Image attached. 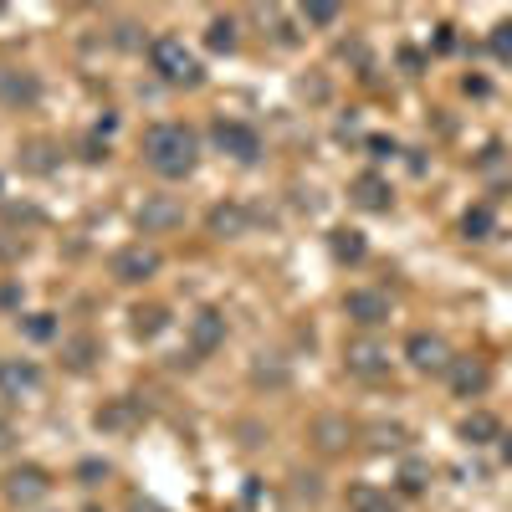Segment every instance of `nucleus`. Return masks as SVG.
Masks as SVG:
<instances>
[{"instance_id": "f257e3e1", "label": "nucleus", "mask_w": 512, "mask_h": 512, "mask_svg": "<svg viewBox=\"0 0 512 512\" xmlns=\"http://www.w3.org/2000/svg\"><path fill=\"white\" fill-rule=\"evenodd\" d=\"M144 154H149V164L159 169L164 180H185L195 169V134L185 123H159V128H149Z\"/></svg>"}, {"instance_id": "f03ea898", "label": "nucleus", "mask_w": 512, "mask_h": 512, "mask_svg": "<svg viewBox=\"0 0 512 512\" xmlns=\"http://www.w3.org/2000/svg\"><path fill=\"white\" fill-rule=\"evenodd\" d=\"M149 62H154V72L164 82H200V62L185 52V41H175V36H159L149 47Z\"/></svg>"}, {"instance_id": "7ed1b4c3", "label": "nucleus", "mask_w": 512, "mask_h": 512, "mask_svg": "<svg viewBox=\"0 0 512 512\" xmlns=\"http://www.w3.org/2000/svg\"><path fill=\"white\" fill-rule=\"evenodd\" d=\"M405 354H410V364L420 374H446L451 369V349H446V338H436V333H410Z\"/></svg>"}, {"instance_id": "20e7f679", "label": "nucleus", "mask_w": 512, "mask_h": 512, "mask_svg": "<svg viewBox=\"0 0 512 512\" xmlns=\"http://www.w3.org/2000/svg\"><path fill=\"white\" fill-rule=\"evenodd\" d=\"M6 492H11V502L31 507V502H41V497L52 492V477L41 472V466H16V472H11V482H6Z\"/></svg>"}, {"instance_id": "39448f33", "label": "nucleus", "mask_w": 512, "mask_h": 512, "mask_svg": "<svg viewBox=\"0 0 512 512\" xmlns=\"http://www.w3.org/2000/svg\"><path fill=\"white\" fill-rule=\"evenodd\" d=\"M154 272H159V256H154L149 246H128V251L113 256V277H118V282H144V277H154Z\"/></svg>"}, {"instance_id": "423d86ee", "label": "nucleus", "mask_w": 512, "mask_h": 512, "mask_svg": "<svg viewBox=\"0 0 512 512\" xmlns=\"http://www.w3.org/2000/svg\"><path fill=\"white\" fill-rule=\"evenodd\" d=\"M216 144L231 159H256L262 154V139H256V128H246V123H216Z\"/></svg>"}, {"instance_id": "0eeeda50", "label": "nucleus", "mask_w": 512, "mask_h": 512, "mask_svg": "<svg viewBox=\"0 0 512 512\" xmlns=\"http://www.w3.org/2000/svg\"><path fill=\"white\" fill-rule=\"evenodd\" d=\"M344 364L354 374H384V369H390V349L374 344V338H354V344L344 349Z\"/></svg>"}, {"instance_id": "6e6552de", "label": "nucleus", "mask_w": 512, "mask_h": 512, "mask_svg": "<svg viewBox=\"0 0 512 512\" xmlns=\"http://www.w3.org/2000/svg\"><path fill=\"white\" fill-rule=\"evenodd\" d=\"M446 374H451V390H456L461 400L482 395V390H487V379H492L482 359H451V369H446Z\"/></svg>"}, {"instance_id": "1a4fd4ad", "label": "nucleus", "mask_w": 512, "mask_h": 512, "mask_svg": "<svg viewBox=\"0 0 512 512\" xmlns=\"http://www.w3.org/2000/svg\"><path fill=\"white\" fill-rule=\"evenodd\" d=\"M344 313H349L354 323L374 328V323L390 318V297H384V292H349V297H344Z\"/></svg>"}, {"instance_id": "9d476101", "label": "nucleus", "mask_w": 512, "mask_h": 512, "mask_svg": "<svg viewBox=\"0 0 512 512\" xmlns=\"http://www.w3.org/2000/svg\"><path fill=\"white\" fill-rule=\"evenodd\" d=\"M190 338H195V349H200V354L221 349V338H226V318H221V313H195Z\"/></svg>"}, {"instance_id": "9b49d317", "label": "nucleus", "mask_w": 512, "mask_h": 512, "mask_svg": "<svg viewBox=\"0 0 512 512\" xmlns=\"http://www.w3.org/2000/svg\"><path fill=\"white\" fill-rule=\"evenodd\" d=\"M354 205H364V210H390V185H384L379 175H359V180H354Z\"/></svg>"}, {"instance_id": "f8f14e48", "label": "nucleus", "mask_w": 512, "mask_h": 512, "mask_svg": "<svg viewBox=\"0 0 512 512\" xmlns=\"http://www.w3.org/2000/svg\"><path fill=\"white\" fill-rule=\"evenodd\" d=\"M246 226H251V216L241 205H216L210 210V231L216 236H246Z\"/></svg>"}, {"instance_id": "ddd939ff", "label": "nucleus", "mask_w": 512, "mask_h": 512, "mask_svg": "<svg viewBox=\"0 0 512 512\" xmlns=\"http://www.w3.org/2000/svg\"><path fill=\"white\" fill-rule=\"evenodd\" d=\"M0 98H6V103H31V98H36V82H31L26 72L0 67Z\"/></svg>"}, {"instance_id": "4468645a", "label": "nucleus", "mask_w": 512, "mask_h": 512, "mask_svg": "<svg viewBox=\"0 0 512 512\" xmlns=\"http://www.w3.org/2000/svg\"><path fill=\"white\" fill-rule=\"evenodd\" d=\"M349 512H395V502L390 497H384L379 487H349Z\"/></svg>"}, {"instance_id": "2eb2a0df", "label": "nucleus", "mask_w": 512, "mask_h": 512, "mask_svg": "<svg viewBox=\"0 0 512 512\" xmlns=\"http://www.w3.org/2000/svg\"><path fill=\"white\" fill-rule=\"evenodd\" d=\"M31 384H36V369L31 364H16V359L0 364V390H6V395H21V390H31Z\"/></svg>"}, {"instance_id": "dca6fc26", "label": "nucleus", "mask_w": 512, "mask_h": 512, "mask_svg": "<svg viewBox=\"0 0 512 512\" xmlns=\"http://www.w3.org/2000/svg\"><path fill=\"white\" fill-rule=\"evenodd\" d=\"M461 441H472V446H487V441H497V420L492 415H466L461 420Z\"/></svg>"}, {"instance_id": "f3484780", "label": "nucleus", "mask_w": 512, "mask_h": 512, "mask_svg": "<svg viewBox=\"0 0 512 512\" xmlns=\"http://www.w3.org/2000/svg\"><path fill=\"white\" fill-rule=\"evenodd\" d=\"M175 221H180V210L169 205V200H154V205L139 210V226H144V231H164V226H175Z\"/></svg>"}, {"instance_id": "a211bd4d", "label": "nucleus", "mask_w": 512, "mask_h": 512, "mask_svg": "<svg viewBox=\"0 0 512 512\" xmlns=\"http://www.w3.org/2000/svg\"><path fill=\"white\" fill-rule=\"evenodd\" d=\"M333 256H338V262H359V256H364V236L359 231H333Z\"/></svg>"}, {"instance_id": "6ab92c4d", "label": "nucleus", "mask_w": 512, "mask_h": 512, "mask_svg": "<svg viewBox=\"0 0 512 512\" xmlns=\"http://www.w3.org/2000/svg\"><path fill=\"white\" fill-rule=\"evenodd\" d=\"M205 41H210V52H231V47H236V26H231V21H210Z\"/></svg>"}, {"instance_id": "aec40b11", "label": "nucleus", "mask_w": 512, "mask_h": 512, "mask_svg": "<svg viewBox=\"0 0 512 512\" xmlns=\"http://www.w3.org/2000/svg\"><path fill=\"white\" fill-rule=\"evenodd\" d=\"M134 333H139V338L164 333V308H139V313H134Z\"/></svg>"}, {"instance_id": "412c9836", "label": "nucleus", "mask_w": 512, "mask_h": 512, "mask_svg": "<svg viewBox=\"0 0 512 512\" xmlns=\"http://www.w3.org/2000/svg\"><path fill=\"white\" fill-rule=\"evenodd\" d=\"M461 231H466V236H487V231H492V210H487V205H477V210H466V221H461Z\"/></svg>"}, {"instance_id": "4be33fe9", "label": "nucleus", "mask_w": 512, "mask_h": 512, "mask_svg": "<svg viewBox=\"0 0 512 512\" xmlns=\"http://www.w3.org/2000/svg\"><path fill=\"white\" fill-rule=\"evenodd\" d=\"M26 333H31V338H52V333H57L52 313H36V318H26Z\"/></svg>"}, {"instance_id": "5701e85b", "label": "nucleus", "mask_w": 512, "mask_h": 512, "mask_svg": "<svg viewBox=\"0 0 512 512\" xmlns=\"http://www.w3.org/2000/svg\"><path fill=\"white\" fill-rule=\"evenodd\" d=\"M492 52H497V57H512V21H502V26L492 31Z\"/></svg>"}, {"instance_id": "b1692460", "label": "nucleus", "mask_w": 512, "mask_h": 512, "mask_svg": "<svg viewBox=\"0 0 512 512\" xmlns=\"http://www.w3.org/2000/svg\"><path fill=\"white\" fill-rule=\"evenodd\" d=\"M303 21H313V26H333V21H338V6H308Z\"/></svg>"}, {"instance_id": "393cba45", "label": "nucleus", "mask_w": 512, "mask_h": 512, "mask_svg": "<svg viewBox=\"0 0 512 512\" xmlns=\"http://www.w3.org/2000/svg\"><path fill=\"white\" fill-rule=\"evenodd\" d=\"M318 436H323V446H328V451H333V446H344V441H338V425H333V420H323V425H318Z\"/></svg>"}, {"instance_id": "a878e982", "label": "nucleus", "mask_w": 512, "mask_h": 512, "mask_svg": "<svg viewBox=\"0 0 512 512\" xmlns=\"http://www.w3.org/2000/svg\"><path fill=\"white\" fill-rule=\"evenodd\" d=\"M123 420H128V410H123V405H113L108 415H98V425H123Z\"/></svg>"}, {"instance_id": "bb28decb", "label": "nucleus", "mask_w": 512, "mask_h": 512, "mask_svg": "<svg viewBox=\"0 0 512 512\" xmlns=\"http://www.w3.org/2000/svg\"><path fill=\"white\" fill-rule=\"evenodd\" d=\"M420 477H425V472H420V466H405V487H410V492H420V487H425Z\"/></svg>"}, {"instance_id": "cd10ccee", "label": "nucleus", "mask_w": 512, "mask_h": 512, "mask_svg": "<svg viewBox=\"0 0 512 512\" xmlns=\"http://www.w3.org/2000/svg\"><path fill=\"white\" fill-rule=\"evenodd\" d=\"M502 461L512 466V436H502Z\"/></svg>"}]
</instances>
